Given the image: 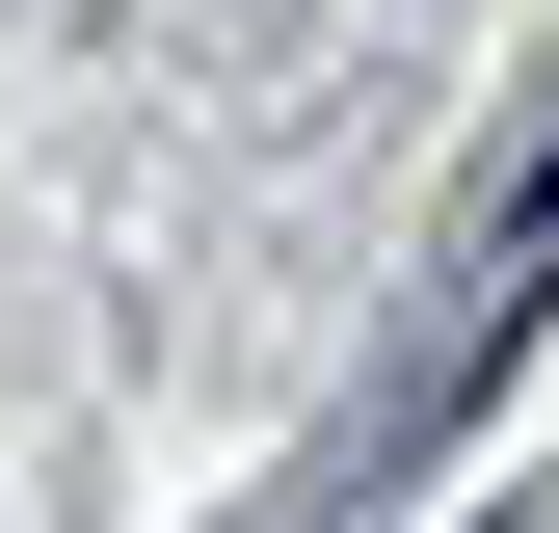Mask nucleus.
Returning <instances> with one entry per match:
<instances>
[]
</instances>
